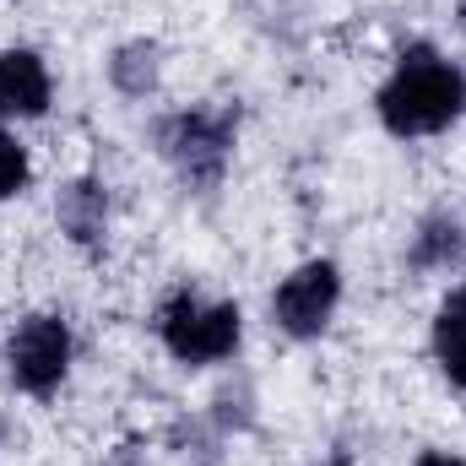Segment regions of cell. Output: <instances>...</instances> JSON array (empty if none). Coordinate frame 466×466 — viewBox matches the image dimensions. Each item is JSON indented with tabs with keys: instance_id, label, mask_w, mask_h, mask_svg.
<instances>
[{
	"instance_id": "obj_4",
	"label": "cell",
	"mask_w": 466,
	"mask_h": 466,
	"mask_svg": "<svg viewBox=\"0 0 466 466\" xmlns=\"http://www.w3.org/2000/svg\"><path fill=\"white\" fill-rule=\"evenodd\" d=\"M5 369H11V385L27 390V396H49L66 369H71V331L60 315H27L11 342H5Z\"/></svg>"
},
{
	"instance_id": "obj_5",
	"label": "cell",
	"mask_w": 466,
	"mask_h": 466,
	"mask_svg": "<svg viewBox=\"0 0 466 466\" xmlns=\"http://www.w3.org/2000/svg\"><path fill=\"white\" fill-rule=\"evenodd\" d=\"M337 299H342L337 266H331V260H309V266H299V271L277 288L271 315H277V326H282L288 337H320V331L331 326V315H337Z\"/></svg>"
},
{
	"instance_id": "obj_9",
	"label": "cell",
	"mask_w": 466,
	"mask_h": 466,
	"mask_svg": "<svg viewBox=\"0 0 466 466\" xmlns=\"http://www.w3.org/2000/svg\"><path fill=\"white\" fill-rule=\"evenodd\" d=\"M461 260H466L461 223H451V218L423 223L418 244H412V266H418V271H451V266H461Z\"/></svg>"
},
{
	"instance_id": "obj_8",
	"label": "cell",
	"mask_w": 466,
	"mask_h": 466,
	"mask_svg": "<svg viewBox=\"0 0 466 466\" xmlns=\"http://www.w3.org/2000/svg\"><path fill=\"white\" fill-rule=\"evenodd\" d=\"M434 358H440V369L466 390V288L445 299V309L434 320Z\"/></svg>"
},
{
	"instance_id": "obj_1",
	"label": "cell",
	"mask_w": 466,
	"mask_h": 466,
	"mask_svg": "<svg viewBox=\"0 0 466 466\" xmlns=\"http://www.w3.org/2000/svg\"><path fill=\"white\" fill-rule=\"evenodd\" d=\"M374 109H380L390 136H440L466 109V76L445 55H434L429 44H418V49H407L396 60V71L380 87Z\"/></svg>"
},
{
	"instance_id": "obj_11",
	"label": "cell",
	"mask_w": 466,
	"mask_h": 466,
	"mask_svg": "<svg viewBox=\"0 0 466 466\" xmlns=\"http://www.w3.org/2000/svg\"><path fill=\"white\" fill-rule=\"evenodd\" d=\"M27 185V152L16 147V136H5L0 130V201L5 196H16Z\"/></svg>"
},
{
	"instance_id": "obj_2",
	"label": "cell",
	"mask_w": 466,
	"mask_h": 466,
	"mask_svg": "<svg viewBox=\"0 0 466 466\" xmlns=\"http://www.w3.org/2000/svg\"><path fill=\"white\" fill-rule=\"evenodd\" d=\"M238 309L233 304H207L196 293H174L157 309V337L179 363H223L238 348Z\"/></svg>"
},
{
	"instance_id": "obj_7",
	"label": "cell",
	"mask_w": 466,
	"mask_h": 466,
	"mask_svg": "<svg viewBox=\"0 0 466 466\" xmlns=\"http://www.w3.org/2000/svg\"><path fill=\"white\" fill-rule=\"evenodd\" d=\"M60 228L71 233L76 244H98L109 228V196L98 179H71L60 190Z\"/></svg>"
},
{
	"instance_id": "obj_10",
	"label": "cell",
	"mask_w": 466,
	"mask_h": 466,
	"mask_svg": "<svg viewBox=\"0 0 466 466\" xmlns=\"http://www.w3.org/2000/svg\"><path fill=\"white\" fill-rule=\"evenodd\" d=\"M109 76L125 98H147L157 87V49L152 44H125L115 60H109Z\"/></svg>"
},
{
	"instance_id": "obj_12",
	"label": "cell",
	"mask_w": 466,
	"mask_h": 466,
	"mask_svg": "<svg viewBox=\"0 0 466 466\" xmlns=\"http://www.w3.org/2000/svg\"><path fill=\"white\" fill-rule=\"evenodd\" d=\"M418 466H466V461H461V456H445V451H429Z\"/></svg>"
},
{
	"instance_id": "obj_3",
	"label": "cell",
	"mask_w": 466,
	"mask_h": 466,
	"mask_svg": "<svg viewBox=\"0 0 466 466\" xmlns=\"http://www.w3.org/2000/svg\"><path fill=\"white\" fill-rule=\"evenodd\" d=\"M157 147L190 185H218L233 152V115L228 109H190V115L163 119Z\"/></svg>"
},
{
	"instance_id": "obj_6",
	"label": "cell",
	"mask_w": 466,
	"mask_h": 466,
	"mask_svg": "<svg viewBox=\"0 0 466 466\" xmlns=\"http://www.w3.org/2000/svg\"><path fill=\"white\" fill-rule=\"evenodd\" d=\"M49 109V71L33 49H5L0 55V115L33 119Z\"/></svg>"
}]
</instances>
